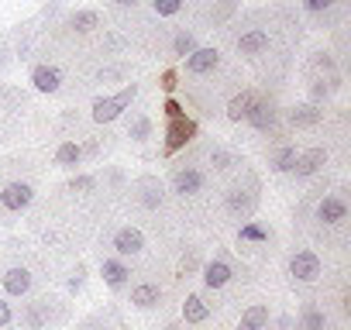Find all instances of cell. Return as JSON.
I'll return each mask as SVG.
<instances>
[{"label": "cell", "instance_id": "1", "mask_svg": "<svg viewBox=\"0 0 351 330\" xmlns=\"http://www.w3.org/2000/svg\"><path fill=\"white\" fill-rule=\"evenodd\" d=\"M110 203L114 193H107L100 176H73L52 193H45L42 203L32 210V234L42 241V248L73 255L86 248V241L97 234Z\"/></svg>", "mask_w": 351, "mask_h": 330}, {"label": "cell", "instance_id": "2", "mask_svg": "<svg viewBox=\"0 0 351 330\" xmlns=\"http://www.w3.org/2000/svg\"><path fill=\"white\" fill-rule=\"evenodd\" d=\"M100 251L124 258L134 268V275L162 272V265L176 251V231L155 227V224L128 214L124 207L110 203L107 217L100 220Z\"/></svg>", "mask_w": 351, "mask_h": 330}, {"label": "cell", "instance_id": "3", "mask_svg": "<svg viewBox=\"0 0 351 330\" xmlns=\"http://www.w3.org/2000/svg\"><path fill=\"white\" fill-rule=\"evenodd\" d=\"M300 231L334 255H344L351 244V200L344 186H317L300 203Z\"/></svg>", "mask_w": 351, "mask_h": 330}, {"label": "cell", "instance_id": "4", "mask_svg": "<svg viewBox=\"0 0 351 330\" xmlns=\"http://www.w3.org/2000/svg\"><path fill=\"white\" fill-rule=\"evenodd\" d=\"M217 193H221V176L207 165V158L193 155L172 165L169 173V196L180 210L183 224H214L217 214Z\"/></svg>", "mask_w": 351, "mask_h": 330}, {"label": "cell", "instance_id": "5", "mask_svg": "<svg viewBox=\"0 0 351 330\" xmlns=\"http://www.w3.org/2000/svg\"><path fill=\"white\" fill-rule=\"evenodd\" d=\"M0 285L8 299H28L52 285V262L45 248H35L32 241L8 238L0 244Z\"/></svg>", "mask_w": 351, "mask_h": 330}, {"label": "cell", "instance_id": "6", "mask_svg": "<svg viewBox=\"0 0 351 330\" xmlns=\"http://www.w3.org/2000/svg\"><path fill=\"white\" fill-rule=\"evenodd\" d=\"M38 186H42V169L28 155L0 162V224L4 227L18 224V217L35 207Z\"/></svg>", "mask_w": 351, "mask_h": 330}, {"label": "cell", "instance_id": "7", "mask_svg": "<svg viewBox=\"0 0 351 330\" xmlns=\"http://www.w3.org/2000/svg\"><path fill=\"white\" fill-rule=\"evenodd\" d=\"M117 207H124L128 214H134L155 227H165V231H180V224H183L180 210H176V203L169 196V186L155 176H138L128 190H121Z\"/></svg>", "mask_w": 351, "mask_h": 330}, {"label": "cell", "instance_id": "8", "mask_svg": "<svg viewBox=\"0 0 351 330\" xmlns=\"http://www.w3.org/2000/svg\"><path fill=\"white\" fill-rule=\"evenodd\" d=\"M258 200H262V183H258V176L252 173V165L245 162V165H238L231 176L221 179L214 220H221V224H245V220L255 217Z\"/></svg>", "mask_w": 351, "mask_h": 330}, {"label": "cell", "instance_id": "9", "mask_svg": "<svg viewBox=\"0 0 351 330\" xmlns=\"http://www.w3.org/2000/svg\"><path fill=\"white\" fill-rule=\"evenodd\" d=\"M204 289L207 296H221L224 306L238 303L241 292H245V282H248V265L241 255H231V251H217L207 265H204Z\"/></svg>", "mask_w": 351, "mask_h": 330}, {"label": "cell", "instance_id": "10", "mask_svg": "<svg viewBox=\"0 0 351 330\" xmlns=\"http://www.w3.org/2000/svg\"><path fill=\"white\" fill-rule=\"evenodd\" d=\"M66 320H69V303H66V296L52 292V285L35 292V296H28V299H21L18 323L25 330H52V327H59Z\"/></svg>", "mask_w": 351, "mask_h": 330}, {"label": "cell", "instance_id": "11", "mask_svg": "<svg viewBox=\"0 0 351 330\" xmlns=\"http://www.w3.org/2000/svg\"><path fill=\"white\" fill-rule=\"evenodd\" d=\"M286 275L296 289H320L327 282V265L313 248H293L286 258Z\"/></svg>", "mask_w": 351, "mask_h": 330}, {"label": "cell", "instance_id": "12", "mask_svg": "<svg viewBox=\"0 0 351 330\" xmlns=\"http://www.w3.org/2000/svg\"><path fill=\"white\" fill-rule=\"evenodd\" d=\"M296 330H341V316L334 313L330 299L324 296H306L300 303V316H296Z\"/></svg>", "mask_w": 351, "mask_h": 330}, {"label": "cell", "instance_id": "13", "mask_svg": "<svg viewBox=\"0 0 351 330\" xmlns=\"http://www.w3.org/2000/svg\"><path fill=\"white\" fill-rule=\"evenodd\" d=\"M158 272H141L128 285V303L134 309H162L165 306V285L155 279Z\"/></svg>", "mask_w": 351, "mask_h": 330}, {"label": "cell", "instance_id": "14", "mask_svg": "<svg viewBox=\"0 0 351 330\" xmlns=\"http://www.w3.org/2000/svg\"><path fill=\"white\" fill-rule=\"evenodd\" d=\"M234 241H238V255H241V258H252V255H269L276 234H272V227L262 224V220H245V224H238Z\"/></svg>", "mask_w": 351, "mask_h": 330}, {"label": "cell", "instance_id": "15", "mask_svg": "<svg viewBox=\"0 0 351 330\" xmlns=\"http://www.w3.org/2000/svg\"><path fill=\"white\" fill-rule=\"evenodd\" d=\"M234 49H238V55L258 62V59H265V55L276 49V35H272L265 25H252V28H245V31L238 35Z\"/></svg>", "mask_w": 351, "mask_h": 330}, {"label": "cell", "instance_id": "16", "mask_svg": "<svg viewBox=\"0 0 351 330\" xmlns=\"http://www.w3.org/2000/svg\"><path fill=\"white\" fill-rule=\"evenodd\" d=\"M228 330H279V327H276L272 306L265 299H255V303L238 309V316H234V323Z\"/></svg>", "mask_w": 351, "mask_h": 330}, {"label": "cell", "instance_id": "17", "mask_svg": "<svg viewBox=\"0 0 351 330\" xmlns=\"http://www.w3.org/2000/svg\"><path fill=\"white\" fill-rule=\"evenodd\" d=\"M138 97V86L134 83H128L121 93H114V97H100L97 103H93V120L97 124H110V120H117L128 107H131V100Z\"/></svg>", "mask_w": 351, "mask_h": 330}, {"label": "cell", "instance_id": "18", "mask_svg": "<svg viewBox=\"0 0 351 330\" xmlns=\"http://www.w3.org/2000/svg\"><path fill=\"white\" fill-rule=\"evenodd\" d=\"M100 275H104V282H107L110 292H128V285H131V279H134V268H131L124 258L100 251Z\"/></svg>", "mask_w": 351, "mask_h": 330}, {"label": "cell", "instance_id": "19", "mask_svg": "<svg viewBox=\"0 0 351 330\" xmlns=\"http://www.w3.org/2000/svg\"><path fill=\"white\" fill-rule=\"evenodd\" d=\"M197 134V124L186 117V114H176L169 117V127H165V151H180L183 144H190Z\"/></svg>", "mask_w": 351, "mask_h": 330}, {"label": "cell", "instance_id": "20", "mask_svg": "<svg viewBox=\"0 0 351 330\" xmlns=\"http://www.w3.org/2000/svg\"><path fill=\"white\" fill-rule=\"evenodd\" d=\"M76 330H131V327H128V320L121 316V309H117V306H107V309L90 313Z\"/></svg>", "mask_w": 351, "mask_h": 330}, {"label": "cell", "instance_id": "21", "mask_svg": "<svg viewBox=\"0 0 351 330\" xmlns=\"http://www.w3.org/2000/svg\"><path fill=\"white\" fill-rule=\"evenodd\" d=\"M83 158H86V155H83V141H76V138H62V141L56 144L52 165H56V169H69V173H73Z\"/></svg>", "mask_w": 351, "mask_h": 330}, {"label": "cell", "instance_id": "22", "mask_svg": "<svg viewBox=\"0 0 351 330\" xmlns=\"http://www.w3.org/2000/svg\"><path fill=\"white\" fill-rule=\"evenodd\" d=\"M32 86L38 93H59L62 90V69L52 66V62H38L32 69Z\"/></svg>", "mask_w": 351, "mask_h": 330}, {"label": "cell", "instance_id": "23", "mask_svg": "<svg viewBox=\"0 0 351 330\" xmlns=\"http://www.w3.org/2000/svg\"><path fill=\"white\" fill-rule=\"evenodd\" d=\"M327 165V148H306L303 155H296V165H293V176L296 179H310L317 176Z\"/></svg>", "mask_w": 351, "mask_h": 330}, {"label": "cell", "instance_id": "24", "mask_svg": "<svg viewBox=\"0 0 351 330\" xmlns=\"http://www.w3.org/2000/svg\"><path fill=\"white\" fill-rule=\"evenodd\" d=\"M221 66V52L217 49H197L186 55V73L190 76H210Z\"/></svg>", "mask_w": 351, "mask_h": 330}, {"label": "cell", "instance_id": "25", "mask_svg": "<svg viewBox=\"0 0 351 330\" xmlns=\"http://www.w3.org/2000/svg\"><path fill=\"white\" fill-rule=\"evenodd\" d=\"M245 120L255 127V131H272L276 127V110H272V103L269 100H252V107H248V114H245Z\"/></svg>", "mask_w": 351, "mask_h": 330}, {"label": "cell", "instance_id": "26", "mask_svg": "<svg viewBox=\"0 0 351 330\" xmlns=\"http://www.w3.org/2000/svg\"><path fill=\"white\" fill-rule=\"evenodd\" d=\"M296 144H289V141H282V144H276L272 151H269V165H272V173H279V176H286V173H293V165H296Z\"/></svg>", "mask_w": 351, "mask_h": 330}, {"label": "cell", "instance_id": "27", "mask_svg": "<svg viewBox=\"0 0 351 330\" xmlns=\"http://www.w3.org/2000/svg\"><path fill=\"white\" fill-rule=\"evenodd\" d=\"M320 117H324V110L313 107V103H296V107H289V124H293V127H317Z\"/></svg>", "mask_w": 351, "mask_h": 330}, {"label": "cell", "instance_id": "28", "mask_svg": "<svg viewBox=\"0 0 351 330\" xmlns=\"http://www.w3.org/2000/svg\"><path fill=\"white\" fill-rule=\"evenodd\" d=\"M207 316H210V303H207L204 296L190 292V296L183 299V320H186V323H204Z\"/></svg>", "mask_w": 351, "mask_h": 330}, {"label": "cell", "instance_id": "29", "mask_svg": "<svg viewBox=\"0 0 351 330\" xmlns=\"http://www.w3.org/2000/svg\"><path fill=\"white\" fill-rule=\"evenodd\" d=\"M69 28L80 31V35H90V31L100 28V14L97 11H76V14H69Z\"/></svg>", "mask_w": 351, "mask_h": 330}, {"label": "cell", "instance_id": "30", "mask_svg": "<svg viewBox=\"0 0 351 330\" xmlns=\"http://www.w3.org/2000/svg\"><path fill=\"white\" fill-rule=\"evenodd\" d=\"M252 100H255V93H252V90H241V93H234V97L228 100V120H245V114H248Z\"/></svg>", "mask_w": 351, "mask_h": 330}, {"label": "cell", "instance_id": "31", "mask_svg": "<svg viewBox=\"0 0 351 330\" xmlns=\"http://www.w3.org/2000/svg\"><path fill=\"white\" fill-rule=\"evenodd\" d=\"M183 8H186V0H152V14H155V18H162V21L180 18V14H183Z\"/></svg>", "mask_w": 351, "mask_h": 330}, {"label": "cell", "instance_id": "32", "mask_svg": "<svg viewBox=\"0 0 351 330\" xmlns=\"http://www.w3.org/2000/svg\"><path fill=\"white\" fill-rule=\"evenodd\" d=\"M200 45H197V38L190 35V31H176L172 35V55H180V59H186L190 52H197Z\"/></svg>", "mask_w": 351, "mask_h": 330}, {"label": "cell", "instance_id": "33", "mask_svg": "<svg viewBox=\"0 0 351 330\" xmlns=\"http://www.w3.org/2000/svg\"><path fill=\"white\" fill-rule=\"evenodd\" d=\"M148 134H152V120H148V117H134L131 127H128V138L141 144V141H148Z\"/></svg>", "mask_w": 351, "mask_h": 330}, {"label": "cell", "instance_id": "34", "mask_svg": "<svg viewBox=\"0 0 351 330\" xmlns=\"http://www.w3.org/2000/svg\"><path fill=\"white\" fill-rule=\"evenodd\" d=\"M334 4H337V0H303V8H306L310 14H327Z\"/></svg>", "mask_w": 351, "mask_h": 330}, {"label": "cell", "instance_id": "35", "mask_svg": "<svg viewBox=\"0 0 351 330\" xmlns=\"http://www.w3.org/2000/svg\"><path fill=\"white\" fill-rule=\"evenodd\" d=\"M11 323H14V309H11L8 299H0V330H8Z\"/></svg>", "mask_w": 351, "mask_h": 330}, {"label": "cell", "instance_id": "36", "mask_svg": "<svg viewBox=\"0 0 351 330\" xmlns=\"http://www.w3.org/2000/svg\"><path fill=\"white\" fill-rule=\"evenodd\" d=\"M83 275H86V268L83 265H76L73 272H69V289L76 292V289H83Z\"/></svg>", "mask_w": 351, "mask_h": 330}, {"label": "cell", "instance_id": "37", "mask_svg": "<svg viewBox=\"0 0 351 330\" xmlns=\"http://www.w3.org/2000/svg\"><path fill=\"white\" fill-rule=\"evenodd\" d=\"M165 114L176 117V114H183V110H180V103H176V100H165Z\"/></svg>", "mask_w": 351, "mask_h": 330}, {"label": "cell", "instance_id": "38", "mask_svg": "<svg viewBox=\"0 0 351 330\" xmlns=\"http://www.w3.org/2000/svg\"><path fill=\"white\" fill-rule=\"evenodd\" d=\"M162 86H165V90H172V86H176V76H172V73H165V76H162Z\"/></svg>", "mask_w": 351, "mask_h": 330}, {"label": "cell", "instance_id": "39", "mask_svg": "<svg viewBox=\"0 0 351 330\" xmlns=\"http://www.w3.org/2000/svg\"><path fill=\"white\" fill-rule=\"evenodd\" d=\"M114 8H138V0H114Z\"/></svg>", "mask_w": 351, "mask_h": 330}, {"label": "cell", "instance_id": "40", "mask_svg": "<svg viewBox=\"0 0 351 330\" xmlns=\"http://www.w3.org/2000/svg\"><path fill=\"white\" fill-rule=\"evenodd\" d=\"M165 330H183V327H176V323H169V327H165Z\"/></svg>", "mask_w": 351, "mask_h": 330}]
</instances>
